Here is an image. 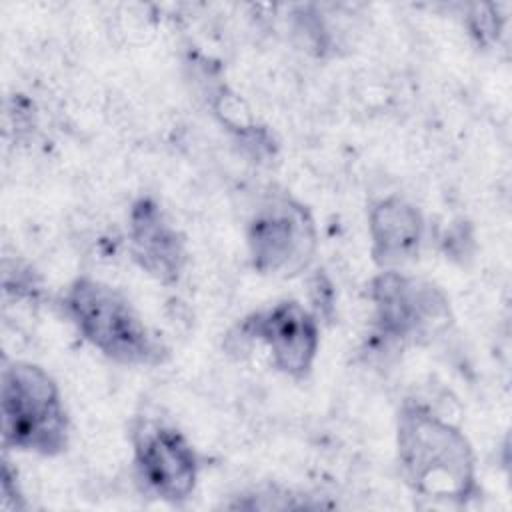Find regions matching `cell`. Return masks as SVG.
<instances>
[{
	"mask_svg": "<svg viewBox=\"0 0 512 512\" xmlns=\"http://www.w3.org/2000/svg\"><path fill=\"white\" fill-rule=\"evenodd\" d=\"M368 230L374 262L384 270H396L416 258L424 222L412 204L398 196H390L372 206Z\"/></svg>",
	"mask_w": 512,
	"mask_h": 512,
	"instance_id": "9",
	"label": "cell"
},
{
	"mask_svg": "<svg viewBox=\"0 0 512 512\" xmlns=\"http://www.w3.org/2000/svg\"><path fill=\"white\" fill-rule=\"evenodd\" d=\"M130 250L138 266L164 284L176 282L186 264L184 238L150 198L132 204Z\"/></svg>",
	"mask_w": 512,
	"mask_h": 512,
	"instance_id": "8",
	"label": "cell"
},
{
	"mask_svg": "<svg viewBox=\"0 0 512 512\" xmlns=\"http://www.w3.org/2000/svg\"><path fill=\"white\" fill-rule=\"evenodd\" d=\"M398 460L406 482L424 496L466 500L476 488L466 436L426 406L404 404L400 410Z\"/></svg>",
	"mask_w": 512,
	"mask_h": 512,
	"instance_id": "1",
	"label": "cell"
},
{
	"mask_svg": "<svg viewBox=\"0 0 512 512\" xmlns=\"http://www.w3.org/2000/svg\"><path fill=\"white\" fill-rule=\"evenodd\" d=\"M134 462L140 480L168 502L186 500L196 486L198 456L174 426L144 420L134 432Z\"/></svg>",
	"mask_w": 512,
	"mask_h": 512,
	"instance_id": "6",
	"label": "cell"
},
{
	"mask_svg": "<svg viewBox=\"0 0 512 512\" xmlns=\"http://www.w3.org/2000/svg\"><path fill=\"white\" fill-rule=\"evenodd\" d=\"M374 326L390 344L424 342L448 326L450 306L446 296L430 282L384 270L370 284Z\"/></svg>",
	"mask_w": 512,
	"mask_h": 512,
	"instance_id": "4",
	"label": "cell"
},
{
	"mask_svg": "<svg viewBox=\"0 0 512 512\" xmlns=\"http://www.w3.org/2000/svg\"><path fill=\"white\" fill-rule=\"evenodd\" d=\"M240 338L260 340L268 346L274 366L302 380L310 374L318 352V322L298 302H280L248 316L240 326Z\"/></svg>",
	"mask_w": 512,
	"mask_h": 512,
	"instance_id": "7",
	"label": "cell"
},
{
	"mask_svg": "<svg viewBox=\"0 0 512 512\" xmlns=\"http://www.w3.org/2000/svg\"><path fill=\"white\" fill-rule=\"evenodd\" d=\"M316 248L314 222L292 198H272L248 224L252 266L262 274H294L312 260Z\"/></svg>",
	"mask_w": 512,
	"mask_h": 512,
	"instance_id": "5",
	"label": "cell"
},
{
	"mask_svg": "<svg viewBox=\"0 0 512 512\" xmlns=\"http://www.w3.org/2000/svg\"><path fill=\"white\" fill-rule=\"evenodd\" d=\"M64 304L78 332L104 356L136 366H154L166 358L162 340L116 288L94 278H78L68 288Z\"/></svg>",
	"mask_w": 512,
	"mask_h": 512,
	"instance_id": "2",
	"label": "cell"
},
{
	"mask_svg": "<svg viewBox=\"0 0 512 512\" xmlns=\"http://www.w3.org/2000/svg\"><path fill=\"white\" fill-rule=\"evenodd\" d=\"M0 414L4 446L54 456L68 444V416L60 390L36 364L4 366Z\"/></svg>",
	"mask_w": 512,
	"mask_h": 512,
	"instance_id": "3",
	"label": "cell"
}]
</instances>
